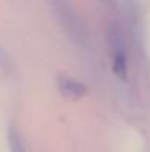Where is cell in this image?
Segmentation results:
<instances>
[{
    "instance_id": "obj_2",
    "label": "cell",
    "mask_w": 150,
    "mask_h": 152,
    "mask_svg": "<svg viewBox=\"0 0 150 152\" xmlns=\"http://www.w3.org/2000/svg\"><path fill=\"white\" fill-rule=\"evenodd\" d=\"M108 42L113 53V71L118 79H126L128 76V55H126V44L121 31L115 24H112L108 29Z\"/></svg>"
},
{
    "instance_id": "obj_4",
    "label": "cell",
    "mask_w": 150,
    "mask_h": 152,
    "mask_svg": "<svg viewBox=\"0 0 150 152\" xmlns=\"http://www.w3.org/2000/svg\"><path fill=\"white\" fill-rule=\"evenodd\" d=\"M8 146H10V152H26L23 139H21L20 133L15 131V129H10L8 133Z\"/></svg>"
},
{
    "instance_id": "obj_1",
    "label": "cell",
    "mask_w": 150,
    "mask_h": 152,
    "mask_svg": "<svg viewBox=\"0 0 150 152\" xmlns=\"http://www.w3.org/2000/svg\"><path fill=\"white\" fill-rule=\"evenodd\" d=\"M55 12L60 18V23L65 28L66 34L76 42H84L86 29L81 18L74 12V8L65 0H55Z\"/></svg>"
},
{
    "instance_id": "obj_3",
    "label": "cell",
    "mask_w": 150,
    "mask_h": 152,
    "mask_svg": "<svg viewBox=\"0 0 150 152\" xmlns=\"http://www.w3.org/2000/svg\"><path fill=\"white\" fill-rule=\"evenodd\" d=\"M58 91L62 92V96L66 97V99L78 100V99H81V97L87 92V88H86L84 84H81V83L71 79V78H65V76H62V78L58 79Z\"/></svg>"
}]
</instances>
